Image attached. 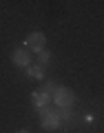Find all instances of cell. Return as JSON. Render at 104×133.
I'll list each match as a JSON object with an SVG mask.
<instances>
[{
	"label": "cell",
	"instance_id": "1",
	"mask_svg": "<svg viewBox=\"0 0 104 133\" xmlns=\"http://www.w3.org/2000/svg\"><path fill=\"white\" fill-rule=\"evenodd\" d=\"M53 102L60 109H71L73 102H75V95L71 93V89H64V87H58V91L53 93Z\"/></svg>",
	"mask_w": 104,
	"mask_h": 133
},
{
	"label": "cell",
	"instance_id": "2",
	"mask_svg": "<svg viewBox=\"0 0 104 133\" xmlns=\"http://www.w3.org/2000/svg\"><path fill=\"white\" fill-rule=\"evenodd\" d=\"M40 122H42L44 129H58V127L62 124V122H60V115H58V111H51L49 107L40 111Z\"/></svg>",
	"mask_w": 104,
	"mask_h": 133
},
{
	"label": "cell",
	"instance_id": "3",
	"mask_svg": "<svg viewBox=\"0 0 104 133\" xmlns=\"http://www.w3.org/2000/svg\"><path fill=\"white\" fill-rule=\"evenodd\" d=\"M44 44H47V38H44V33L33 31V33H29V36H27V49H29V51L40 53V51H44Z\"/></svg>",
	"mask_w": 104,
	"mask_h": 133
},
{
	"label": "cell",
	"instance_id": "4",
	"mask_svg": "<svg viewBox=\"0 0 104 133\" xmlns=\"http://www.w3.org/2000/svg\"><path fill=\"white\" fill-rule=\"evenodd\" d=\"M11 60H13L16 66H29L31 64V51H29V49H16L13 56H11Z\"/></svg>",
	"mask_w": 104,
	"mask_h": 133
},
{
	"label": "cell",
	"instance_id": "5",
	"mask_svg": "<svg viewBox=\"0 0 104 133\" xmlns=\"http://www.w3.org/2000/svg\"><path fill=\"white\" fill-rule=\"evenodd\" d=\"M31 100H33V107H38V109H47V107L51 104L53 98H51V95H47L42 89H40V91H33V93H31Z\"/></svg>",
	"mask_w": 104,
	"mask_h": 133
},
{
	"label": "cell",
	"instance_id": "6",
	"mask_svg": "<svg viewBox=\"0 0 104 133\" xmlns=\"http://www.w3.org/2000/svg\"><path fill=\"white\" fill-rule=\"evenodd\" d=\"M27 76L33 78V80H42V66H38V64H29V66H27Z\"/></svg>",
	"mask_w": 104,
	"mask_h": 133
},
{
	"label": "cell",
	"instance_id": "7",
	"mask_svg": "<svg viewBox=\"0 0 104 133\" xmlns=\"http://www.w3.org/2000/svg\"><path fill=\"white\" fill-rule=\"evenodd\" d=\"M49 62H51V53H49L47 49L40 51V53H38V62H36V64H38V66H44V64H49Z\"/></svg>",
	"mask_w": 104,
	"mask_h": 133
},
{
	"label": "cell",
	"instance_id": "8",
	"mask_svg": "<svg viewBox=\"0 0 104 133\" xmlns=\"http://www.w3.org/2000/svg\"><path fill=\"white\" fill-rule=\"evenodd\" d=\"M42 91H44L47 95H51V98H53V93L58 91V84H56V82H47V84L42 87Z\"/></svg>",
	"mask_w": 104,
	"mask_h": 133
},
{
	"label": "cell",
	"instance_id": "9",
	"mask_svg": "<svg viewBox=\"0 0 104 133\" xmlns=\"http://www.w3.org/2000/svg\"><path fill=\"white\" fill-rule=\"evenodd\" d=\"M58 115H60V122H69V120L73 118L71 111H58Z\"/></svg>",
	"mask_w": 104,
	"mask_h": 133
},
{
	"label": "cell",
	"instance_id": "10",
	"mask_svg": "<svg viewBox=\"0 0 104 133\" xmlns=\"http://www.w3.org/2000/svg\"><path fill=\"white\" fill-rule=\"evenodd\" d=\"M18 133H29V131H18Z\"/></svg>",
	"mask_w": 104,
	"mask_h": 133
}]
</instances>
